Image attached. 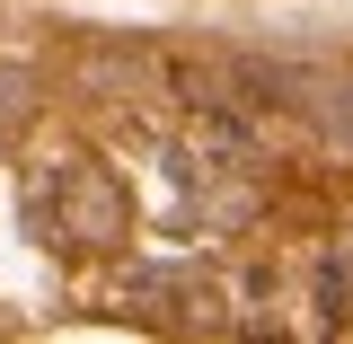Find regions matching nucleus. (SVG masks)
Here are the masks:
<instances>
[{
    "mask_svg": "<svg viewBox=\"0 0 353 344\" xmlns=\"http://www.w3.org/2000/svg\"><path fill=\"white\" fill-rule=\"evenodd\" d=\"M53 230L71 247H115L124 239V185L97 168V159H71L53 176Z\"/></svg>",
    "mask_w": 353,
    "mask_h": 344,
    "instance_id": "obj_1",
    "label": "nucleus"
},
{
    "mask_svg": "<svg viewBox=\"0 0 353 344\" xmlns=\"http://www.w3.org/2000/svg\"><path fill=\"white\" fill-rule=\"evenodd\" d=\"M309 115L327 124L336 150H353V80H318V88H309Z\"/></svg>",
    "mask_w": 353,
    "mask_h": 344,
    "instance_id": "obj_2",
    "label": "nucleus"
}]
</instances>
